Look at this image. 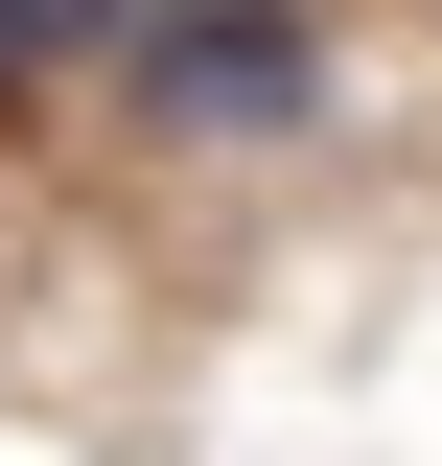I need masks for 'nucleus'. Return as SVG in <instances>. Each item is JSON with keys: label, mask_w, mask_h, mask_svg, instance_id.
Segmentation results:
<instances>
[{"label": "nucleus", "mask_w": 442, "mask_h": 466, "mask_svg": "<svg viewBox=\"0 0 442 466\" xmlns=\"http://www.w3.org/2000/svg\"><path fill=\"white\" fill-rule=\"evenodd\" d=\"M116 94L164 116V140H303L326 24L303 0H116Z\"/></svg>", "instance_id": "obj_1"}, {"label": "nucleus", "mask_w": 442, "mask_h": 466, "mask_svg": "<svg viewBox=\"0 0 442 466\" xmlns=\"http://www.w3.org/2000/svg\"><path fill=\"white\" fill-rule=\"evenodd\" d=\"M70 47H116V0H0V94H24V70H70Z\"/></svg>", "instance_id": "obj_2"}]
</instances>
